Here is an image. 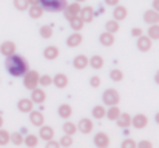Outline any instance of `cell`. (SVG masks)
I'll list each match as a JSON object with an SVG mask.
<instances>
[{"label":"cell","instance_id":"50","mask_svg":"<svg viewBox=\"0 0 159 148\" xmlns=\"http://www.w3.org/2000/svg\"><path fill=\"white\" fill-rule=\"evenodd\" d=\"M30 2V5H36V3H39V0H28Z\"/></svg>","mask_w":159,"mask_h":148},{"label":"cell","instance_id":"4","mask_svg":"<svg viewBox=\"0 0 159 148\" xmlns=\"http://www.w3.org/2000/svg\"><path fill=\"white\" fill-rule=\"evenodd\" d=\"M119 100H120L119 91H117V90H114V88H108V90L104 91V94H102V102H104V105H107V106L117 105V103H119Z\"/></svg>","mask_w":159,"mask_h":148},{"label":"cell","instance_id":"13","mask_svg":"<svg viewBox=\"0 0 159 148\" xmlns=\"http://www.w3.org/2000/svg\"><path fill=\"white\" fill-rule=\"evenodd\" d=\"M39 137L42 139V141H51L54 139V130L53 127H48V125H42V127H39Z\"/></svg>","mask_w":159,"mask_h":148},{"label":"cell","instance_id":"26","mask_svg":"<svg viewBox=\"0 0 159 148\" xmlns=\"http://www.w3.org/2000/svg\"><path fill=\"white\" fill-rule=\"evenodd\" d=\"M88 65L93 68V70H101V68H104V59H102V56H93V57H90L88 59Z\"/></svg>","mask_w":159,"mask_h":148},{"label":"cell","instance_id":"39","mask_svg":"<svg viewBox=\"0 0 159 148\" xmlns=\"http://www.w3.org/2000/svg\"><path fill=\"white\" fill-rule=\"evenodd\" d=\"M8 142H9V133L6 130L0 128V147L8 145Z\"/></svg>","mask_w":159,"mask_h":148},{"label":"cell","instance_id":"27","mask_svg":"<svg viewBox=\"0 0 159 148\" xmlns=\"http://www.w3.org/2000/svg\"><path fill=\"white\" fill-rule=\"evenodd\" d=\"M91 114H93V117L94 119H98V120H101V119H104L107 114V108L104 105H96L93 110H91Z\"/></svg>","mask_w":159,"mask_h":148},{"label":"cell","instance_id":"46","mask_svg":"<svg viewBox=\"0 0 159 148\" xmlns=\"http://www.w3.org/2000/svg\"><path fill=\"white\" fill-rule=\"evenodd\" d=\"M105 3L108 6H116V5H119V0H105Z\"/></svg>","mask_w":159,"mask_h":148},{"label":"cell","instance_id":"14","mask_svg":"<svg viewBox=\"0 0 159 148\" xmlns=\"http://www.w3.org/2000/svg\"><path fill=\"white\" fill-rule=\"evenodd\" d=\"M127 16H128V9L125 6H122V5H116L114 6V9H113V19L114 20L122 22V20L127 19Z\"/></svg>","mask_w":159,"mask_h":148},{"label":"cell","instance_id":"43","mask_svg":"<svg viewBox=\"0 0 159 148\" xmlns=\"http://www.w3.org/2000/svg\"><path fill=\"white\" fill-rule=\"evenodd\" d=\"M136 147H139V148H152L153 147V144H152L150 141H141L139 144H136Z\"/></svg>","mask_w":159,"mask_h":148},{"label":"cell","instance_id":"3","mask_svg":"<svg viewBox=\"0 0 159 148\" xmlns=\"http://www.w3.org/2000/svg\"><path fill=\"white\" fill-rule=\"evenodd\" d=\"M39 76H40V74H39L37 71H34V70L30 71V70H28V71L22 76V77H23V87H25L26 90H30V91L34 90L36 87H39Z\"/></svg>","mask_w":159,"mask_h":148},{"label":"cell","instance_id":"29","mask_svg":"<svg viewBox=\"0 0 159 148\" xmlns=\"http://www.w3.org/2000/svg\"><path fill=\"white\" fill-rule=\"evenodd\" d=\"M120 114V108L117 105H111L108 110H107V114L105 117H108V120H116Z\"/></svg>","mask_w":159,"mask_h":148},{"label":"cell","instance_id":"10","mask_svg":"<svg viewBox=\"0 0 159 148\" xmlns=\"http://www.w3.org/2000/svg\"><path fill=\"white\" fill-rule=\"evenodd\" d=\"M93 144L98 148H108L110 147V137L107 136V133H102V131L101 133H96Z\"/></svg>","mask_w":159,"mask_h":148},{"label":"cell","instance_id":"30","mask_svg":"<svg viewBox=\"0 0 159 148\" xmlns=\"http://www.w3.org/2000/svg\"><path fill=\"white\" fill-rule=\"evenodd\" d=\"M23 145H26L28 148H36L39 145V136L28 134L26 137H23Z\"/></svg>","mask_w":159,"mask_h":148},{"label":"cell","instance_id":"23","mask_svg":"<svg viewBox=\"0 0 159 148\" xmlns=\"http://www.w3.org/2000/svg\"><path fill=\"white\" fill-rule=\"evenodd\" d=\"M99 43L102 45V47H113V43H114V34H111V33H102L101 36H99Z\"/></svg>","mask_w":159,"mask_h":148},{"label":"cell","instance_id":"11","mask_svg":"<svg viewBox=\"0 0 159 148\" xmlns=\"http://www.w3.org/2000/svg\"><path fill=\"white\" fill-rule=\"evenodd\" d=\"M45 99H47V93H45L42 88L36 87L34 90H31V100H33V103L42 105V103L45 102Z\"/></svg>","mask_w":159,"mask_h":148},{"label":"cell","instance_id":"32","mask_svg":"<svg viewBox=\"0 0 159 148\" xmlns=\"http://www.w3.org/2000/svg\"><path fill=\"white\" fill-rule=\"evenodd\" d=\"M62 130H63V133H65V134L73 136V134H76V133H77V125H76V123H73V122H70V120H66V122L62 125Z\"/></svg>","mask_w":159,"mask_h":148},{"label":"cell","instance_id":"45","mask_svg":"<svg viewBox=\"0 0 159 148\" xmlns=\"http://www.w3.org/2000/svg\"><path fill=\"white\" fill-rule=\"evenodd\" d=\"M142 34H144V31H142L141 28H133V29H131V36H133V37H139V36H142Z\"/></svg>","mask_w":159,"mask_h":148},{"label":"cell","instance_id":"44","mask_svg":"<svg viewBox=\"0 0 159 148\" xmlns=\"http://www.w3.org/2000/svg\"><path fill=\"white\" fill-rule=\"evenodd\" d=\"M47 148H57V147H60L59 145V142L57 141H54V139H51V141H47V145H45Z\"/></svg>","mask_w":159,"mask_h":148},{"label":"cell","instance_id":"52","mask_svg":"<svg viewBox=\"0 0 159 148\" xmlns=\"http://www.w3.org/2000/svg\"><path fill=\"white\" fill-rule=\"evenodd\" d=\"M74 2H79V3H82V2H87V0H74Z\"/></svg>","mask_w":159,"mask_h":148},{"label":"cell","instance_id":"41","mask_svg":"<svg viewBox=\"0 0 159 148\" xmlns=\"http://www.w3.org/2000/svg\"><path fill=\"white\" fill-rule=\"evenodd\" d=\"M120 147L122 148H136V142H134L133 139H125V141H122Z\"/></svg>","mask_w":159,"mask_h":148},{"label":"cell","instance_id":"20","mask_svg":"<svg viewBox=\"0 0 159 148\" xmlns=\"http://www.w3.org/2000/svg\"><path fill=\"white\" fill-rule=\"evenodd\" d=\"M57 114H59L60 119H70L71 114H73V108H71V105H70V103H62V105H59V108H57Z\"/></svg>","mask_w":159,"mask_h":148},{"label":"cell","instance_id":"1","mask_svg":"<svg viewBox=\"0 0 159 148\" xmlns=\"http://www.w3.org/2000/svg\"><path fill=\"white\" fill-rule=\"evenodd\" d=\"M5 68H6V71H8L12 77H22V76L30 70L28 62L25 60V57L20 56V54H16V52L6 57V60H5Z\"/></svg>","mask_w":159,"mask_h":148},{"label":"cell","instance_id":"15","mask_svg":"<svg viewBox=\"0 0 159 148\" xmlns=\"http://www.w3.org/2000/svg\"><path fill=\"white\" fill-rule=\"evenodd\" d=\"M73 66H74L76 70H79V71L85 70V68L88 66V57H87L85 54H77V56L73 59Z\"/></svg>","mask_w":159,"mask_h":148},{"label":"cell","instance_id":"2","mask_svg":"<svg viewBox=\"0 0 159 148\" xmlns=\"http://www.w3.org/2000/svg\"><path fill=\"white\" fill-rule=\"evenodd\" d=\"M39 5L43 8V11L60 12L66 6V0H39Z\"/></svg>","mask_w":159,"mask_h":148},{"label":"cell","instance_id":"36","mask_svg":"<svg viewBox=\"0 0 159 148\" xmlns=\"http://www.w3.org/2000/svg\"><path fill=\"white\" fill-rule=\"evenodd\" d=\"M110 79H111L113 82H120V80L124 79V71H120V70H117V68L111 70V71H110Z\"/></svg>","mask_w":159,"mask_h":148},{"label":"cell","instance_id":"18","mask_svg":"<svg viewBox=\"0 0 159 148\" xmlns=\"http://www.w3.org/2000/svg\"><path fill=\"white\" fill-rule=\"evenodd\" d=\"M79 17H80L85 23H90V22H93V19H94V9H93L91 6L80 8V11H79Z\"/></svg>","mask_w":159,"mask_h":148},{"label":"cell","instance_id":"51","mask_svg":"<svg viewBox=\"0 0 159 148\" xmlns=\"http://www.w3.org/2000/svg\"><path fill=\"white\" fill-rule=\"evenodd\" d=\"M2 127H3V117L0 116V128H2Z\"/></svg>","mask_w":159,"mask_h":148},{"label":"cell","instance_id":"24","mask_svg":"<svg viewBox=\"0 0 159 148\" xmlns=\"http://www.w3.org/2000/svg\"><path fill=\"white\" fill-rule=\"evenodd\" d=\"M17 108H19L20 113H26L28 114L33 110V100L31 99H20L17 102Z\"/></svg>","mask_w":159,"mask_h":148},{"label":"cell","instance_id":"22","mask_svg":"<svg viewBox=\"0 0 159 148\" xmlns=\"http://www.w3.org/2000/svg\"><path fill=\"white\" fill-rule=\"evenodd\" d=\"M26 11H28V14H30L31 19H40V17L43 16V8H42L39 3H36V5H30Z\"/></svg>","mask_w":159,"mask_h":148},{"label":"cell","instance_id":"19","mask_svg":"<svg viewBox=\"0 0 159 148\" xmlns=\"http://www.w3.org/2000/svg\"><path fill=\"white\" fill-rule=\"evenodd\" d=\"M16 43L14 42H11V40H5L2 45H0V52H2V56H5V57H8V56H11V54H14L16 52Z\"/></svg>","mask_w":159,"mask_h":148},{"label":"cell","instance_id":"35","mask_svg":"<svg viewBox=\"0 0 159 148\" xmlns=\"http://www.w3.org/2000/svg\"><path fill=\"white\" fill-rule=\"evenodd\" d=\"M9 142H12V145H16V147L23 145V136H22V133H12V134H9Z\"/></svg>","mask_w":159,"mask_h":148},{"label":"cell","instance_id":"21","mask_svg":"<svg viewBox=\"0 0 159 148\" xmlns=\"http://www.w3.org/2000/svg\"><path fill=\"white\" fill-rule=\"evenodd\" d=\"M116 122H117V127L119 128H128V127H131V116L128 114V113H120L119 114V117L116 119Z\"/></svg>","mask_w":159,"mask_h":148},{"label":"cell","instance_id":"31","mask_svg":"<svg viewBox=\"0 0 159 148\" xmlns=\"http://www.w3.org/2000/svg\"><path fill=\"white\" fill-rule=\"evenodd\" d=\"M147 36L152 39V40H159V23H153V25H148V29H147Z\"/></svg>","mask_w":159,"mask_h":148},{"label":"cell","instance_id":"7","mask_svg":"<svg viewBox=\"0 0 159 148\" xmlns=\"http://www.w3.org/2000/svg\"><path fill=\"white\" fill-rule=\"evenodd\" d=\"M93 128H94V123H93V120L88 119V117L80 119L79 123H77V131H80L82 134H90V133L93 131Z\"/></svg>","mask_w":159,"mask_h":148},{"label":"cell","instance_id":"48","mask_svg":"<svg viewBox=\"0 0 159 148\" xmlns=\"http://www.w3.org/2000/svg\"><path fill=\"white\" fill-rule=\"evenodd\" d=\"M155 82L159 85V71H156V74H155Z\"/></svg>","mask_w":159,"mask_h":148},{"label":"cell","instance_id":"8","mask_svg":"<svg viewBox=\"0 0 159 148\" xmlns=\"http://www.w3.org/2000/svg\"><path fill=\"white\" fill-rule=\"evenodd\" d=\"M30 122H31V125L33 127H42L43 123H45V117H43V114H42V111H36V110H31L30 113Z\"/></svg>","mask_w":159,"mask_h":148},{"label":"cell","instance_id":"38","mask_svg":"<svg viewBox=\"0 0 159 148\" xmlns=\"http://www.w3.org/2000/svg\"><path fill=\"white\" fill-rule=\"evenodd\" d=\"M14 8L19 9V11H26L28 6H30V2L28 0H14Z\"/></svg>","mask_w":159,"mask_h":148},{"label":"cell","instance_id":"40","mask_svg":"<svg viewBox=\"0 0 159 148\" xmlns=\"http://www.w3.org/2000/svg\"><path fill=\"white\" fill-rule=\"evenodd\" d=\"M59 145H60V147H65V148H70L73 145V137H71L70 134H65V136L59 141Z\"/></svg>","mask_w":159,"mask_h":148},{"label":"cell","instance_id":"42","mask_svg":"<svg viewBox=\"0 0 159 148\" xmlns=\"http://www.w3.org/2000/svg\"><path fill=\"white\" fill-rule=\"evenodd\" d=\"M90 85H91L93 88H99V87H101V77H99V76H93V77L90 79Z\"/></svg>","mask_w":159,"mask_h":148},{"label":"cell","instance_id":"6","mask_svg":"<svg viewBox=\"0 0 159 148\" xmlns=\"http://www.w3.org/2000/svg\"><path fill=\"white\" fill-rule=\"evenodd\" d=\"M147 125H148V117H147L145 114L139 113V114H136V116L131 117V127H133V128H136V130H144Z\"/></svg>","mask_w":159,"mask_h":148},{"label":"cell","instance_id":"28","mask_svg":"<svg viewBox=\"0 0 159 148\" xmlns=\"http://www.w3.org/2000/svg\"><path fill=\"white\" fill-rule=\"evenodd\" d=\"M70 22V28L73 29V31H80L82 28H84V25H85V22L79 17V16H76V17H73L71 20H68Z\"/></svg>","mask_w":159,"mask_h":148},{"label":"cell","instance_id":"37","mask_svg":"<svg viewBox=\"0 0 159 148\" xmlns=\"http://www.w3.org/2000/svg\"><path fill=\"white\" fill-rule=\"evenodd\" d=\"M39 85L40 87H50V85H53V77L50 74L39 76Z\"/></svg>","mask_w":159,"mask_h":148},{"label":"cell","instance_id":"33","mask_svg":"<svg viewBox=\"0 0 159 148\" xmlns=\"http://www.w3.org/2000/svg\"><path fill=\"white\" fill-rule=\"evenodd\" d=\"M39 34H40L42 39H51V37H53V26H50V25H43V26H40Z\"/></svg>","mask_w":159,"mask_h":148},{"label":"cell","instance_id":"16","mask_svg":"<svg viewBox=\"0 0 159 148\" xmlns=\"http://www.w3.org/2000/svg\"><path fill=\"white\" fill-rule=\"evenodd\" d=\"M68 82H70V80H68V76H66V74H63V73H57V74L53 77V85L54 87H57L59 90L66 88Z\"/></svg>","mask_w":159,"mask_h":148},{"label":"cell","instance_id":"34","mask_svg":"<svg viewBox=\"0 0 159 148\" xmlns=\"http://www.w3.org/2000/svg\"><path fill=\"white\" fill-rule=\"evenodd\" d=\"M105 31H108V33H111V34H116L117 31H119V22L117 20H107L105 23Z\"/></svg>","mask_w":159,"mask_h":148},{"label":"cell","instance_id":"47","mask_svg":"<svg viewBox=\"0 0 159 148\" xmlns=\"http://www.w3.org/2000/svg\"><path fill=\"white\" fill-rule=\"evenodd\" d=\"M153 9L159 11V0H153Z\"/></svg>","mask_w":159,"mask_h":148},{"label":"cell","instance_id":"12","mask_svg":"<svg viewBox=\"0 0 159 148\" xmlns=\"http://www.w3.org/2000/svg\"><path fill=\"white\" fill-rule=\"evenodd\" d=\"M82 40H84L82 34H80L79 31H74L73 34L68 36V39H66V47H70V48H77V47L82 43Z\"/></svg>","mask_w":159,"mask_h":148},{"label":"cell","instance_id":"9","mask_svg":"<svg viewBox=\"0 0 159 148\" xmlns=\"http://www.w3.org/2000/svg\"><path fill=\"white\" fill-rule=\"evenodd\" d=\"M138 39V42H136V47L139 51H142V52H147V51H150L152 49V39L148 37V36H139V37H136Z\"/></svg>","mask_w":159,"mask_h":148},{"label":"cell","instance_id":"49","mask_svg":"<svg viewBox=\"0 0 159 148\" xmlns=\"http://www.w3.org/2000/svg\"><path fill=\"white\" fill-rule=\"evenodd\" d=\"M155 122L159 125V113H156V114H155Z\"/></svg>","mask_w":159,"mask_h":148},{"label":"cell","instance_id":"25","mask_svg":"<svg viewBox=\"0 0 159 148\" xmlns=\"http://www.w3.org/2000/svg\"><path fill=\"white\" fill-rule=\"evenodd\" d=\"M43 57H45L47 60H54V59H57V57H59V48L54 47V45L47 47V48L43 49Z\"/></svg>","mask_w":159,"mask_h":148},{"label":"cell","instance_id":"17","mask_svg":"<svg viewBox=\"0 0 159 148\" xmlns=\"http://www.w3.org/2000/svg\"><path fill=\"white\" fill-rule=\"evenodd\" d=\"M144 22L147 25L159 23V11H156V9H147L144 12Z\"/></svg>","mask_w":159,"mask_h":148},{"label":"cell","instance_id":"5","mask_svg":"<svg viewBox=\"0 0 159 148\" xmlns=\"http://www.w3.org/2000/svg\"><path fill=\"white\" fill-rule=\"evenodd\" d=\"M80 3L79 2H74V3H66V6L63 8V16H65V19L66 20H71L73 17H76V16H79V11H80Z\"/></svg>","mask_w":159,"mask_h":148}]
</instances>
